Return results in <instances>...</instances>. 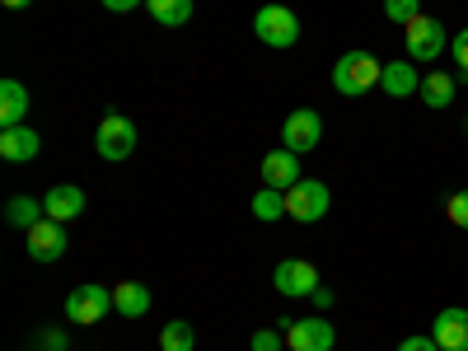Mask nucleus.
<instances>
[{"instance_id":"obj_8","label":"nucleus","mask_w":468,"mask_h":351,"mask_svg":"<svg viewBox=\"0 0 468 351\" xmlns=\"http://www.w3.org/2000/svg\"><path fill=\"white\" fill-rule=\"evenodd\" d=\"M271 286H277L282 295H291V300H304V295H314L324 282H319V267L314 262L286 258V262H277V271H271Z\"/></svg>"},{"instance_id":"obj_30","label":"nucleus","mask_w":468,"mask_h":351,"mask_svg":"<svg viewBox=\"0 0 468 351\" xmlns=\"http://www.w3.org/2000/svg\"><path fill=\"white\" fill-rule=\"evenodd\" d=\"M136 5H141V0H103V10H112V15H127Z\"/></svg>"},{"instance_id":"obj_5","label":"nucleus","mask_w":468,"mask_h":351,"mask_svg":"<svg viewBox=\"0 0 468 351\" xmlns=\"http://www.w3.org/2000/svg\"><path fill=\"white\" fill-rule=\"evenodd\" d=\"M94 150L103 154L108 165H122L127 154L136 150V122L122 117V112H108L99 122V132H94Z\"/></svg>"},{"instance_id":"obj_15","label":"nucleus","mask_w":468,"mask_h":351,"mask_svg":"<svg viewBox=\"0 0 468 351\" xmlns=\"http://www.w3.org/2000/svg\"><path fill=\"white\" fill-rule=\"evenodd\" d=\"M43 207H48V216L52 220H61V225H70L75 216H85V192L75 187V183H57L48 197H43Z\"/></svg>"},{"instance_id":"obj_13","label":"nucleus","mask_w":468,"mask_h":351,"mask_svg":"<svg viewBox=\"0 0 468 351\" xmlns=\"http://www.w3.org/2000/svg\"><path fill=\"white\" fill-rule=\"evenodd\" d=\"M431 337L441 351H468V309H459V304L441 309L431 324Z\"/></svg>"},{"instance_id":"obj_19","label":"nucleus","mask_w":468,"mask_h":351,"mask_svg":"<svg viewBox=\"0 0 468 351\" xmlns=\"http://www.w3.org/2000/svg\"><path fill=\"white\" fill-rule=\"evenodd\" d=\"M145 10L154 15V24L165 28H183L192 19V0H145Z\"/></svg>"},{"instance_id":"obj_22","label":"nucleus","mask_w":468,"mask_h":351,"mask_svg":"<svg viewBox=\"0 0 468 351\" xmlns=\"http://www.w3.org/2000/svg\"><path fill=\"white\" fill-rule=\"evenodd\" d=\"M253 216L267 220V225H271V220H282V216H286V192H277V187H258V192H253Z\"/></svg>"},{"instance_id":"obj_7","label":"nucleus","mask_w":468,"mask_h":351,"mask_svg":"<svg viewBox=\"0 0 468 351\" xmlns=\"http://www.w3.org/2000/svg\"><path fill=\"white\" fill-rule=\"evenodd\" d=\"M286 333V351H333L337 346V333L328 319L309 314V319H282L277 324Z\"/></svg>"},{"instance_id":"obj_2","label":"nucleus","mask_w":468,"mask_h":351,"mask_svg":"<svg viewBox=\"0 0 468 351\" xmlns=\"http://www.w3.org/2000/svg\"><path fill=\"white\" fill-rule=\"evenodd\" d=\"M403 43H408V61L426 66V61H441V52L450 48V33H445L441 19L417 15L412 24H403Z\"/></svg>"},{"instance_id":"obj_1","label":"nucleus","mask_w":468,"mask_h":351,"mask_svg":"<svg viewBox=\"0 0 468 351\" xmlns=\"http://www.w3.org/2000/svg\"><path fill=\"white\" fill-rule=\"evenodd\" d=\"M379 75H384V61H375L370 52H342L333 66V90L346 99H361L379 85Z\"/></svg>"},{"instance_id":"obj_32","label":"nucleus","mask_w":468,"mask_h":351,"mask_svg":"<svg viewBox=\"0 0 468 351\" xmlns=\"http://www.w3.org/2000/svg\"><path fill=\"white\" fill-rule=\"evenodd\" d=\"M463 127H468V122H463Z\"/></svg>"},{"instance_id":"obj_29","label":"nucleus","mask_w":468,"mask_h":351,"mask_svg":"<svg viewBox=\"0 0 468 351\" xmlns=\"http://www.w3.org/2000/svg\"><path fill=\"white\" fill-rule=\"evenodd\" d=\"M309 300H314V309H324V314H328V309H333V300H337V295H333L328 286H319V291L309 295Z\"/></svg>"},{"instance_id":"obj_17","label":"nucleus","mask_w":468,"mask_h":351,"mask_svg":"<svg viewBox=\"0 0 468 351\" xmlns=\"http://www.w3.org/2000/svg\"><path fill=\"white\" fill-rule=\"evenodd\" d=\"M112 309L122 319H145L150 314V291L141 282H122V286H112Z\"/></svg>"},{"instance_id":"obj_21","label":"nucleus","mask_w":468,"mask_h":351,"mask_svg":"<svg viewBox=\"0 0 468 351\" xmlns=\"http://www.w3.org/2000/svg\"><path fill=\"white\" fill-rule=\"evenodd\" d=\"M192 346H197V328L187 319H174L160 328V351H192Z\"/></svg>"},{"instance_id":"obj_6","label":"nucleus","mask_w":468,"mask_h":351,"mask_svg":"<svg viewBox=\"0 0 468 351\" xmlns=\"http://www.w3.org/2000/svg\"><path fill=\"white\" fill-rule=\"evenodd\" d=\"M108 314H112V291H103V286H94V282L75 286V291L66 295V319H70L75 328L103 324Z\"/></svg>"},{"instance_id":"obj_14","label":"nucleus","mask_w":468,"mask_h":351,"mask_svg":"<svg viewBox=\"0 0 468 351\" xmlns=\"http://www.w3.org/2000/svg\"><path fill=\"white\" fill-rule=\"evenodd\" d=\"M37 150H43V136H37L28 122L24 127H0V160L28 165V160H37Z\"/></svg>"},{"instance_id":"obj_3","label":"nucleus","mask_w":468,"mask_h":351,"mask_svg":"<svg viewBox=\"0 0 468 351\" xmlns=\"http://www.w3.org/2000/svg\"><path fill=\"white\" fill-rule=\"evenodd\" d=\"M253 33H258V43H267V48H295L300 43V15L291 10V5H262L258 15H253Z\"/></svg>"},{"instance_id":"obj_16","label":"nucleus","mask_w":468,"mask_h":351,"mask_svg":"<svg viewBox=\"0 0 468 351\" xmlns=\"http://www.w3.org/2000/svg\"><path fill=\"white\" fill-rule=\"evenodd\" d=\"M28 122V85L0 80V127H24Z\"/></svg>"},{"instance_id":"obj_4","label":"nucleus","mask_w":468,"mask_h":351,"mask_svg":"<svg viewBox=\"0 0 468 351\" xmlns=\"http://www.w3.org/2000/svg\"><path fill=\"white\" fill-rule=\"evenodd\" d=\"M328 207H333V192H328V183H319V178H300V183L286 192V216L300 220V225L324 220Z\"/></svg>"},{"instance_id":"obj_12","label":"nucleus","mask_w":468,"mask_h":351,"mask_svg":"<svg viewBox=\"0 0 468 351\" xmlns=\"http://www.w3.org/2000/svg\"><path fill=\"white\" fill-rule=\"evenodd\" d=\"M300 183V154L295 150H271L262 154V187H277V192H291Z\"/></svg>"},{"instance_id":"obj_31","label":"nucleus","mask_w":468,"mask_h":351,"mask_svg":"<svg viewBox=\"0 0 468 351\" xmlns=\"http://www.w3.org/2000/svg\"><path fill=\"white\" fill-rule=\"evenodd\" d=\"M0 5H10V10H28L33 0H0Z\"/></svg>"},{"instance_id":"obj_9","label":"nucleus","mask_w":468,"mask_h":351,"mask_svg":"<svg viewBox=\"0 0 468 351\" xmlns=\"http://www.w3.org/2000/svg\"><path fill=\"white\" fill-rule=\"evenodd\" d=\"M282 141H286V150H295V154L314 150V145L324 141V117H319V108H295L286 122H282Z\"/></svg>"},{"instance_id":"obj_10","label":"nucleus","mask_w":468,"mask_h":351,"mask_svg":"<svg viewBox=\"0 0 468 351\" xmlns=\"http://www.w3.org/2000/svg\"><path fill=\"white\" fill-rule=\"evenodd\" d=\"M28 234V258L33 262H57V258H66V225L61 220H52V216H43L33 229H24Z\"/></svg>"},{"instance_id":"obj_24","label":"nucleus","mask_w":468,"mask_h":351,"mask_svg":"<svg viewBox=\"0 0 468 351\" xmlns=\"http://www.w3.org/2000/svg\"><path fill=\"white\" fill-rule=\"evenodd\" d=\"M253 351H286V333L282 328H258L253 333Z\"/></svg>"},{"instance_id":"obj_26","label":"nucleus","mask_w":468,"mask_h":351,"mask_svg":"<svg viewBox=\"0 0 468 351\" xmlns=\"http://www.w3.org/2000/svg\"><path fill=\"white\" fill-rule=\"evenodd\" d=\"M450 52H454V61H459V70L468 75V28H459V33L450 37Z\"/></svg>"},{"instance_id":"obj_18","label":"nucleus","mask_w":468,"mask_h":351,"mask_svg":"<svg viewBox=\"0 0 468 351\" xmlns=\"http://www.w3.org/2000/svg\"><path fill=\"white\" fill-rule=\"evenodd\" d=\"M454 90H459V85H454V75L431 70V75H421V94H417V99H421L426 108H436V112H441V108L454 103Z\"/></svg>"},{"instance_id":"obj_27","label":"nucleus","mask_w":468,"mask_h":351,"mask_svg":"<svg viewBox=\"0 0 468 351\" xmlns=\"http://www.w3.org/2000/svg\"><path fill=\"white\" fill-rule=\"evenodd\" d=\"M399 351H441V346H436V337H431V333H417V337H403V342H399Z\"/></svg>"},{"instance_id":"obj_25","label":"nucleus","mask_w":468,"mask_h":351,"mask_svg":"<svg viewBox=\"0 0 468 351\" xmlns=\"http://www.w3.org/2000/svg\"><path fill=\"white\" fill-rule=\"evenodd\" d=\"M445 216H450V220H454L459 229H468V187H459L454 197L445 202Z\"/></svg>"},{"instance_id":"obj_11","label":"nucleus","mask_w":468,"mask_h":351,"mask_svg":"<svg viewBox=\"0 0 468 351\" xmlns=\"http://www.w3.org/2000/svg\"><path fill=\"white\" fill-rule=\"evenodd\" d=\"M379 90H384L388 99H412V94H421V70H417V61H408V57L384 61Z\"/></svg>"},{"instance_id":"obj_28","label":"nucleus","mask_w":468,"mask_h":351,"mask_svg":"<svg viewBox=\"0 0 468 351\" xmlns=\"http://www.w3.org/2000/svg\"><path fill=\"white\" fill-rule=\"evenodd\" d=\"M37 342H43V351H66V333L61 328H43V333H37Z\"/></svg>"},{"instance_id":"obj_23","label":"nucleus","mask_w":468,"mask_h":351,"mask_svg":"<svg viewBox=\"0 0 468 351\" xmlns=\"http://www.w3.org/2000/svg\"><path fill=\"white\" fill-rule=\"evenodd\" d=\"M417 15H421V0H384V19H394L399 28L412 24Z\"/></svg>"},{"instance_id":"obj_20","label":"nucleus","mask_w":468,"mask_h":351,"mask_svg":"<svg viewBox=\"0 0 468 351\" xmlns=\"http://www.w3.org/2000/svg\"><path fill=\"white\" fill-rule=\"evenodd\" d=\"M43 216H48V207L37 202V197H10V202H5V220H10L15 229H33Z\"/></svg>"}]
</instances>
